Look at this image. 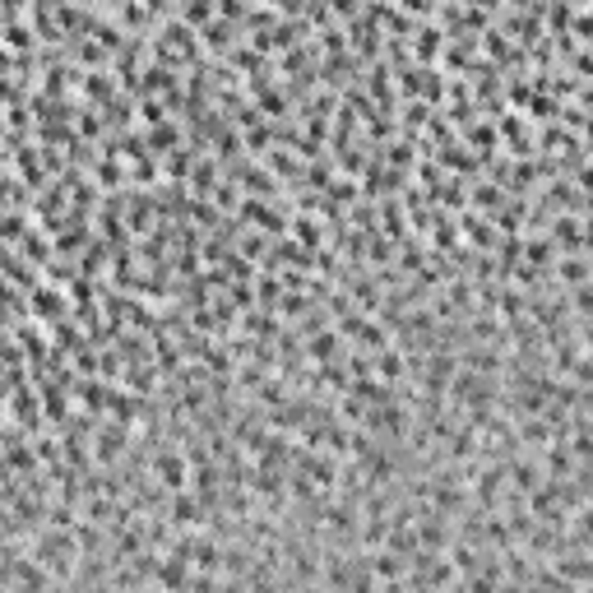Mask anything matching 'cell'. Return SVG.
<instances>
[{"label":"cell","instance_id":"1","mask_svg":"<svg viewBox=\"0 0 593 593\" xmlns=\"http://www.w3.org/2000/svg\"><path fill=\"white\" fill-rule=\"evenodd\" d=\"M195 515H200V505L195 501H177L172 505V519H177V524H195Z\"/></svg>","mask_w":593,"mask_h":593}]
</instances>
